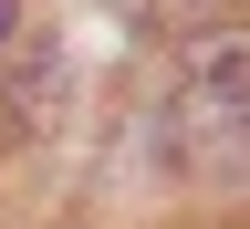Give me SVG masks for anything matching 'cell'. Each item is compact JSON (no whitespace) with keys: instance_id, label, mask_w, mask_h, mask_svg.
I'll list each match as a JSON object with an SVG mask.
<instances>
[{"instance_id":"obj_3","label":"cell","mask_w":250,"mask_h":229,"mask_svg":"<svg viewBox=\"0 0 250 229\" xmlns=\"http://www.w3.org/2000/svg\"><path fill=\"white\" fill-rule=\"evenodd\" d=\"M11 31H21V0H0V52H11Z\"/></svg>"},{"instance_id":"obj_2","label":"cell","mask_w":250,"mask_h":229,"mask_svg":"<svg viewBox=\"0 0 250 229\" xmlns=\"http://www.w3.org/2000/svg\"><path fill=\"white\" fill-rule=\"evenodd\" d=\"M52 94H62V52L42 42V52L21 62V115H52Z\"/></svg>"},{"instance_id":"obj_1","label":"cell","mask_w":250,"mask_h":229,"mask_svg":"<svg viewBox=\"0 0 250 229\" xmlns=\"http://www.w3.org/2000/svg\"><path fill=\"white\" fill-rule=\"evenodd\" d=\"M167 146L198 177H250V42L240 31H208L188 52V83L167 104Z\"/></svg>"},{"instance_id":"obj_4","label":"cell","mask_w":250,"mask_h":229,"mask_svg":"<svg viewBox=\"0 0 250 229\" xmlns=\"http://www.w3.org/2000/svg\"><path fill=\"white\" fill-rule=\"evenodd\" d=\"M125 11H156V0H125Z\"/></svg>"}]
</instances>
